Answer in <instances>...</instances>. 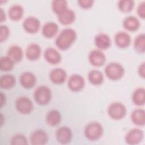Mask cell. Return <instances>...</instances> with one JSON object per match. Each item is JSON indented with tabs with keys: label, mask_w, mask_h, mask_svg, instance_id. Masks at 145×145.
<instances>
[{
	"label": "cell",
	"mask_w": 145,
	"mask_h": 145,
	"mask_svg": "<svg viewBox=\"0 0 145 145\" xmlns=\"http://www.w3.org/2000/svg\"><path fill=\"white\" fill-rule=\"evenodd\" d=\"M67 85L71 91L74 92L79 91L83 88L85 85V80L80 75L74 74L69 77Z\"/></svg>",
	"instance_id": "ba28073f"
},
{
	"label": "cell",
	"mask_w": 145,
	"mask_h": 145,
	"mask_svg": "<svg viewBox=\"0 0 145 145\" xmlns=\"http://www.w3.org/2000/svg\"><path fill=\"white\" fill-rule=\"evenodd\" d=\"M103 127L97 122H92L88 123L84 130L85 137L89 140L95 141L101 138L103 134Z\"/></svg>",
	"instance_id": "7a4b0ae2"
},
{
	"label": "cell",
	"mask_w": 145,
	"mask_h": 145,
	"mask_svg": "<svg viewBox=\"0 0 145 145\" xmlns=\"http://www.w3.org/2000/svg\"><path fill=\"white\" fill-rule=\"evenodd\" d=\"M79 5L83 8H89L93 5V0H79L78 1Z\"/></svg>",
	"instance_id": "e575fe53"
},
{
	"label": "cell",
	"mask_w": 145,
	"mask_h": 145,
	"mask_svg": "<svg viewBox=\"0 0 145 145\" xmlns=\"http://www.w3.org/2000/svg\"><path fill=\"white\" fill-rule=\"evenodd\" d=\"M15 107L19 113L27 114L32 111L33 105L29 98L26 96H20L15 101Z\"/></svg>",
	"instance_id": "8992f818"
},
{
	"label": "cell",
	"mask_w": 145,
	"mask_h": 145,
	"mask_svg": "<svg viewBox=\"0 0 145 145\" xmlns=\"http://www.w3.org/2000/svg\"><path fill=\"white\" fill-rule=\"evenodd\" d=\"M88 79L92 84L100 85L103 82L104 75L100 70H92L89 72Z\"/></svg>",
	"instance_id": "4316f807"
},
{
	"label": "cell",
	"mask_w": 145,
	"mask_h": 145,
	"mask_svg": "<svg viewBox=\"0 0 145 145\" xmlns=\"http://www.w3.org/2000/svg\"><path fill=\"white\" fill-rule=\"evenodd\" d=\"M44 57L46 61L50 64L56 65L61 61V55L59 52L54 48H48L44 52Z\"/></svg>",
	"instance_id": "9a60e30c"
},
{
	"label": "cell",
	"mask_w": 145,
	"mask_h": 145,
	"mask_svg": "<svg viewBox=\"0 0 145 145\" xmlns=\"http://www.w3.org/2000/svg\"><path fill=\"white\" fill-rule=\"evenodd\" d=\"M144 72H145V65H144V62H143L141 65H140L138 67V73L139 75L143 78H144V76H145Z\"/></svg>",
	"instance_id": "8d00e7d4"
},
{
	"label": "cell",
	"mask_w": 145,
	"mask_h": 145,
	"mask_svg": "<svg viewBox=\"0 0 145 145\" xmlns=\"http://www.w3.org/2000/svg\"><path fill=\"white\" fill-rule=\"evenodd\" d=\"M58 21L63 25H69L73 23L75 19V12L70 9L67 8L64 11L57 15Z\"/></svg>",
	"instance_id": "ac0fdd59"
},
{
	"label": "cell",
	"mask_w": 145,
	"mask_h": 145,
	"mask_svg": "<svg viewBox=\"0 0 145 145\" xmlns=\"http://www.w3.org/2000/svg\"><path fill=\"white\" fill-rule=\"evenodd\" d=\"M134 6V1L133 0H120L118 2V7L122 12H129Z\"/></svg>",
	"instance_id": "1f68e13d"
},
{
	"label": "cell",
	"mask_w": 145,
	"mask_h": 145,
	"mask_svg": "<svg viewBox=\"0 0 145 145\" xmlns=\"http://www.w3.org/2000/svg\"><path fill=\"white\" fill-rule=\"evenodd\" d=\"M23 27L28 33H35L40 29V22L36 17L29 16L24 20Z\"/></svg>",
	"instance_id": "30bf717a"
},
{
	"label": "cell",
	"mask_w": 145,
	"mask_h": 145,
	"mask_svg": "<svg viewBox=\"0 0 145 145\" xmlns=\"http://www.w3.org/2000/svg\"><path fill=\"white\" fill-rule=\"evenodd\" d=\"M131 39L130 35L123 31L117 32L114 36V42L116 45L121 48L128 47L131 43Z\"/></svg>",
	"instance_id": "5bb4252c"
},
{
	"label": "cell",
	"mask_w": 145,
	"mask_h": 145,
	"mask_svg": "<svg viewBox=\"0 0 145 145\" xmlns=\"http://www.w3.org/2000/svg\"><path fill=\"white\" fill-rule=\"evenodd\" d=\"M132 122L136 125L143 126L145 124V111L143 109H136L131 114Z\"/></svg>",
	"instance_id": "603a6c76"
},
{
	"label": "cell",
	"mask_w": 145,
	"mask_h": 145,
	"mask_svg": "<svg viewBox=\"0 0 145 145\" xmlns=\"http://www.w3.org/2000/svg\"><path fill=\"white\" fill-rule=\"evenodd\" d=\"M11 144L14 145H26L28 144V141L25 135L21 134H17L12 137Z\"/></svg>",
	"instance_id": "d6a6232c"
},
{
	"label": "cell",
	"mask_w": 145,
	"mask_h": 145,
	"mask_svg": "<svg viewBox=\"0 0 145 145\" xmlns=\"http://www.w3.org/2000/svg\"><path fill=\"white\" fill-rule=\"evenodd\" d=\"M16 83L15 76L11 74H5L1 77L0 86L4 89H10L12 88Z\"/></svg>",
	"instance_id": "83f0119b"
},
{
	"label": "cell",
	"mask_w": 145,
	"mask_h": 145,
	"mask_svg": "<svg viewBox=\"0 0 145 145\" xmlns=\"http://www.w3.org/2000/svg\"><path fill=\"white\" fill-rule=\"evenodd\" d=\"M77 37L76 31L72 28H66L62 30L56 39V46L61 50L69 49Z\"/></svg>",
	"instance_id": "6da1fadb"
},
{
	"label": "cell",
	"mask_w": 145,
	"mask_h": 145,
	"mask_svg": "<svg viewBox=\"0 0 145 145\" xmlns=\"http://www.w3.org/2000/svg\"><path fill=\"white\" fill-rule=\"evenodd\" d=\"M1 107H2V106L5 104L3 101L4 100H6V96L5 95H3V93H1Z\"/></svg>",
	"instance_id": "74e56055"
},
{
	"label": "cell",
	"mask_w": 145,
	"mask_h": 145,
	"mask_svg": "<svg viewBox=\"0 0 145 145\" xmlns=\"http://www.w3.org/2000/svg\"><path fill=\"white\" fill-rule=\"evenodd\" d=\"M67 76L66 71L61 67L54 68L51 70L49 74L50 80L54 84H60L63 83Z\"/></svg>",
	"instance_id": "4fadbf2b"
},
{
	"label": "cell",
	"mask_w": 145,
	"mask_h": 145,
	"mask_svg": "<svg viewBox=\"0 0 145 145\" xmlns=\"http://www.w3.org/2000/svg\"><path fill=\"white\" fill-rule=\"evenodd\" d=\"M30 141L33 145H43L48 142V136L45 131L36 130L31 134Z\"/></svg>",
	"instance_id": "7c38bea8"
},
{
	"label": "cell",
	"mask_w": 145,
	"mask_h": 145,
	"mask_svg": "<svg viewBox=\"0 0 145 145\" xmlns=\"http://www.w3.org/2000/svg\"><path fill=\"white\" fill-rule=\"evenodd\" d=\"M58 31V25L53 22H46L42 27V33L46 38H52Z\"/></svg>",
	"instance_id": "44dd1931"
},
{
	"label": "cell",
	"mask_w": 145,
	"mask_h": 145,
	"mask_svg": "<svg viewBox=\"0 0 145 145\" xmlns=\"http://www.w3.org/2000/svg\"><path fill=\"white\" fill-rule=\"evenodd\" d=\"M23 7L19 4L12 5L8 10V16L10 18L15 21L21 19L23 15Z\"/></svg>",
	"instance_id": "d4e9b609"
},
{
	"label": "cell",
	"mask_w": 145,
	"mask_h": 145,
	"mask_svg": "<svg viewBox=\"0 0 145 145\" xmlns=\"http://www.w3.org/2000/svg\"><path fill=\"white\" fill-rule=\"evenodd\" d=\"M52 8L57 15L68 8L67 2L65 0H54L52 1Z\"/></svg>",
	"instance_id": "f1b7e54d"
},
{
	"label": "cell",
	"mask_w": 145,
	"mask_h": 145,
	"mask_svg": "<svg viewBox=\"0 0 145 145\" xmlns=\"http://www.w3.org/2000/svg\"><path fill=\"white\" fill-rule=\"evenodd\" d=\"M6 19L5 13L3 12L2 8H1V22H3Z\"/></svg>",
	"instance_id": "f35d334b"
},
{
	"label": "cell",
	"mask_w": 145,
	"mask_h": 145,
	"mask_svg": "<svg viewBox=\"0 0 145 145\" xmlns=\"http://www.w3.org/2000/svg\"><path fill=\"white\" fill-rule=\"evenodd\" d=\"M139 20L134 16L126 17L123 21V26L127 31L134 32L138 30L140 27Z\"/></svg>",
	"instance_id": "ffe728a7"
},
{
	"label": "cell",
	"mask_w": 145,
	"mask_h": 145,
	"mask_svg": "<svg viewBox=\"0 0 145 145\" xmlns=\"http://www.w3.org/2000/svg\"><path fill=\"white\" fill-rule=\"evenodd\" d=\"M127 112L125 105L120 102H113L111 103L108 108L109 116L114 120L123 118Z\"/></svg>",
	"instance_id": "5b68a950"
},
{
	"label": "cell",
	"mask_w": 145,
	"mask_h": 145,
	"mask_svg": "<svg viewBox=\"0 0 145 145\" xmlns=\"http://www.w3.org/2000/svg\"><path fill=\"white\" fill-rule=\"evenodd\" d=\"M132 100L137 105H143L145 103V89L140 87L136 89L133 93Z\"/></svg>",
	"instance_id": "484cf974"
},
{
	"label": "cell",
	"mask_w": 145,
	"mask_h": 145,
	"mask_svg": "<svg viewBox=\"0 0 145 145\" xmlns=\"http://www.w3.org/2000/svg\"><path fill=\"white\" fill-rule=\"evenodd\" d=\"M10 35V29L7 25H1L0 26V41L3 42L5 41Z\"/></svg>",
	"instance_id": "836d02e7"
},
{
	"label": "cell",
	"mask_w": 145,
	"mask_h": 145,
	"mask_svg": "<svg viewBox=\"0 0 145 145\" xmlns=\"http://www.w3.org/2000/svg\"><path fill=\"white\" fill-rule=\"evenodd\" d=\"M7 56H9L15 62H18L22 60L23 57L22 49L18 45L11 46L7 50Z\"/></svg>",
	"instance_id": "cb8c5ba5"
},
{
	"label": "cell",
	"mask_w": 145,
	"mask_h": 145,
	"mask_svg": "<svg viewBox=\"0 0 145 145\" xmlns=\"http://www.w3.org/2000/svg\"><path fill=\"white\" fill-rule=\"evenodd\" d=\"M56 137L57 141L61 144L69 143L72 137L71 129L67 126L59 127L56 133Z\"/></svg>",
	"instance_id": "8fae6325"
},
{
	"label": "cell",
	"mask_w": 145,
	"mask_h": 145,
	"mask_svg": "<svg viewBox=\"0 0 145 145\" xmlns=\"http://www.w3.org/2000/svg\"><path fill=\"white\" fill-rule=\"evenodd\" d=\"M125 73L124 67L122 65L117 62H110L105 68V74L106 76L113 80L121 79Z\"/></svg>",
	"instance_id": "277c9868"
},
{
	"label": "cell",
	"mask_w": 145,
	"mask_h": 145,
	"mask_svg": "<svg viewBox=\"0 0 145 145\" xmlns=\"http://www.w3.org/2000/svg\"><path fill=\"white\" fill-rule=\"evenodd\" d=\"M135 50L139 53H144L145 51V35L141 33L138 35L134 42Z\"/></svg>",
	"instance_id": "4dcf8cb0"
},
{
	"label": "cell",
	"mask_w": 145,
	"mask_h": 145,
	"mask_svg": "<svg viewBox=\"0 0 145 145\" xmlns=\"http://www.w3.org/2000/svg\"><path fill=\"white\" fill-rule=\"evenodd\" d=\"M95 44L99 50L106 49L111 45V40L107 34L100 33L95 36Z\"/></svg>",
	"instance_id": "2e32d148"
},
{
	"label": "cell",
	"mask_w": 145,
	"mask_h": 145,
	"mask_svg": "<svg viewBox=\"0 0 145 145\" xmlns=\"http://www.w3.org/2000/svg\"><path fill=\"white\" fill-rule=\"evenodd\" d=\"M89 62L95 66H101L106 61V57L104 53L99 49L91 50L88 55Z\"/></svg>",
	"instance_id": "9c48e42d"
},
{
	"label": "cell",
	"mask_w": 145,
	"mask_h": 145,
	"mask_svg": "<svg viewBox=\"0 0 145 145\" xmlns=\"http://www.w3.org/2000/svg\"><path fill=\"white\" fill-rule=\"evenodd\" d=\"M137 14L142 19L145 18V2H141L137 7Z\"/></svg>",
	"instance_id": "d590c367"
},
{
	"label": "cell",
	"mask_w": 145,
	"mask_h": 145,
	"mask_svg": "<svg viewBox=\"0 0 145 145\" xmlns=\"http://www.w3.org/2000/svg\"><path fill=\"white\" fill-rule=\"evenodd\" d=\"M144 137L143 130L139 128H134L130 130L125 136V142L131 145L137 144L142 142Z\"/></svg>",
	"instance_id": "52a82bcc"
},
{
	"label": "cell",
	"mask_w": 145,
	"mask_h": 145,
	"mask_svg": "<svg viewBox=\"0 0 145 145\" xmlns=\"http://www.w3.org/2000/svg\"><path fill=\"white\" fill-rule=\"evenodd\" d=\"M15 62L8 56H2L0 59V69L2 71H8L12 70Z\"/></svg>",
	"instance_id": "f546056e"
},
{
	"label": "cell",
	"mask_w": 145,
	"mask_h": 145,
	"mask_svg": "<svg viewBox=\"0 0 145 145\" xmlns=\"http://www.w3.org/2000/svg\"><path fill=\"white\" fill-rule=\"evenodd\" d=\"M61 121V114L57 109H52L49 111L46 116V123L51 126H54L58 125Z\"/></svg>",
	"instance_id": "7402d4cb"
},
{
	"label": "cell",
	"mask_w": 145,
	"mask_h": 145,
	"mask_svg": "<svg viewBox=\"0 0 145 145\" xmlns=\"http://www.w3.org/2000/svg\"><path fill=\"white\" fill-rule=\"evenodd\" d=\"M33 96L35 101L39 105H45L48 104L52 98L50 89L46 86H40L36 88Z\"/></svg>",
	"instance_id": "3957f363"
},
{
	"label": "cell",
	"mask_w": 145,
	"mask_h": 145,
	"mask_svg": "<svg viewBox=\"0 0 145 145\" xmlns=\"http://www.w3.org/2000/svg\"><path fill=\"white\" fill-rule=\"evenodd\" d=\"M19 81L22 87L28 89L33 87L35 85L36 78L31 72H24L20 76Z\"/></svg>",
	"instance_id": "e0dca14e"
},
{
	"label": "cell",
	"mask_w": 145,
	"mask_h": 145,
	"mask_svg": "<svg viewBox=\"0 0 145 145\" xmlns=\"http://www.w3.org/2000/svg\"><path fill=\"white\" fill-rule=\"evenodd\" d=\"M41 49L37 44H32L29 45L25 50L27 58L31 61L37 60L41 55Z\"/></svg>",
	"instance_id": "d6986e66"
}]
</instances>
